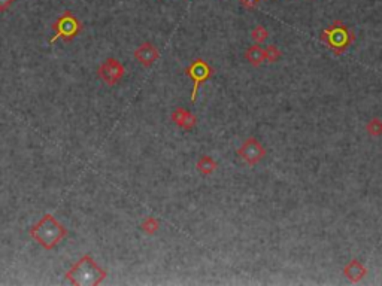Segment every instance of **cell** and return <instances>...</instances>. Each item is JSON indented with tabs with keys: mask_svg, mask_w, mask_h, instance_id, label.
<instances>
[{
	"mask_svg": "<svg viewBox=\"0 0 382 286\" xmlns=\"http://www.w3.org/2000/svg\"><path fill=\"white\" fill-rule=\"evenodd\" d=\"M106 270H103L89 254L81 256L64 274L66 280L75 286H97L106 279Z\"/></svg>",
	"mask_w": 382,
	"mask_h": 286,
	"instance_id": "cell-1",
	"label": "cell"
},
{
	"mask_svg": "<svg viewBox=\"0 0 382 286\" xmlns=\"http://www.w3.org/2000/svg\"><path fill=\"white\" fill-rule=\"evenodd\" d=\"M67 234V228L60 224L51 213L44 215L36 225L30 228V237L39 243L45 251H53L60 241L66 239Z\"/></svg>",
	"mask_w": 382,
	"mask_h": 286,
	"instance_id": "cell-2",
	"label": "cell"
},
{
	"mask_svg": "<svg viewBox=\"0 0 382 286\" xmlns=\"http://www.w3.org/2000/svg\"><path fill=\"white\" fill-rule=\"evenodd\" d=\"M321 41L327 46H330L336 55H339L345 52L346 48L353 44L354 34L342 21H335L321 33Z\"/></svg>",
	"mask_w": 382,
	"mask_h": 286,
	"instance_id": "cell-3",
	"label": "cell"
},
{
	"mask_svg": "<svg viewBox=\"0 0 382 286\" xmlns=\"http://www.w3.org/2000/svg\"><path fill=\"white\" fill-rule=\"evenodd\" d=\"M54 29V36L51 37L49 44H56V41H64V42H72L75 37L82 31V24L81 21L76 18L74 12L71 11H64L61 15L54 21L53 24Z\"/></svg>",
	"mask_w": 382,
	"mask_h": 286,
	"instance_id": "cell-4",
	"label": "cell"
},
{
	"mask_svg": "<svg viewBox=\"0 0 382 286\" xmlns=\"http://www.w3.org/2000/svg\"><path fill=\"white\" fill-rule=\"evenodd\" d=\"M212 67L202 59L191 61V64L185 69V75L193 81V91H191V103H196L199 88L205 84L206 81L212 76Z\"/></svg>",
	"mask_w": 382,
	"mask_h": 286,
	"instance_id": "cell-5",
	"label": "cell"
},
{
	"mask_svg": "<svg viewBox=\"0 0 382 286\" xmlns=\"http://www.w3.org/2000/svg\"><path fill=\"white\" fill-rule=\"evenodd\" d=\"M237 155L239 158L248 164L250 167L257 166L260 164L266 157V149L265 146L262 145V142L255 137H248L242 145L240 148L237 149Z\"/></svg>",
	"mask_w": 382,
	"mask_h": 286,
	"instance_id": "cell-6",
	"label": "cell"
},
{
	"mask_svg": "<svg viewBox=\"0 0 382 286\" xmlns=\"http://www.w3.org/2000/svg\"><path fill=\"white\" fill-rule=\"evenodd\" d=\"M97 75L102 79L103 82L109 87L117 85L118 82L124 78L126 75V67L123 66L121 61L117 59H108L100 64V67L97 69Z\"/></svg>",
	"mask_w": 382,
	"mask_h": 286,
	"instance_id": "cell-7",
	"label": "cell"
},
{
	"mask_svg": "<svg viewBox=\"0 0 382 286\" xmlns=\"http://www.w3.org/2000/svg\"><path fill=\"white\" fill-rule=\"evenodd\" d=\"M134 59L136 61L144 66V67H151L155 61L160 59V51L159 48L151 44V42H144L142 45H139L134 49Z\"/></svg>",
	"mask_w": 382,
	"mask_h": 286,
	"instance_id": "cell-8",
	"label": "cell"
},
{
	"mask_svg": "<svg viewBox=\"0 0 382 286\" xmlns=\"http://www.w3.org/2000/svg\"><path fill=\"white\" fill-rule=\"evenodd\" d=\"M170 120H172V122H173L177 127L182 128V130H185V131H191V130L197 125V117H196L193 112H190V110L184 109V107H177V109L172 112Z\"/></svg>",
	"mask_w": 382,
	"mask_h": 286,
	"instance_id": "cell-9",
	"label": "cell"
},
{
	"mask_svg": "<svg viewBox=\"0 0 382 286\" xmlns=\"http://www.w3.org/2000/svg\"><path fill=\"white\" fill-rule=\"evenodd\" d=\"M343 276L350 280V282H353V283H358V282H361L366 276H368V269H366V265L361 262V261H358V259H351L348 264H345V267H343Z\"/></svg>",
	"mask_w": 382,
	"mask_h": 286,
	"instance_id": "cell-10",
	"label": "cell"
},
{
	"mask_svg": "<svg viewBox=\"0 0 382 286\" xmlns=\"http://www.w3.org/2000/svg\"><path fill=\"white\" fill-rule=\"evenodd\" d=\"M196 168H197V171H199L202 176H211V175H214V173L217 171L218 164H217V161H215L212 157H209V155H202V157L197 160V163H196Z\"/></svg>",
	"mask_w": 382,
	"mask_h": 286,
	"instance_id": "cell-11",
	"label": "cell"
},
{
	"mask_svg": "<svg viewBox=\"0 0 382 286\" xmlns=\"http://www.w3.org/2000/svg\"><path fill=\"white\" fill-rule=\"evenodd\" d=\"M245 59L248 60V63H250L251 66L258 67V66H262V64L265 63V51H263L262 46L254 44V45L250 46V48L247 49Z\"/></svg>",
	"mask_w": 382,
	"mask_h": 286,
	"instance_id": "cell-12",
	"label": "cell"
},
{
	"mask_svg": "<svg viewBox=\"0 0 382 286\" xmlns=\"http://www.w3.org/2000/svg\"><path fill=\"white\" fill-rule=\"evenodd\" d=\"M141 230L148 236H154L160 230V221L155 216H147L141 224Z\"/></svg>",
	"mask_w": 382,
	"mask_h": 286,
	"instance_id": "cell-13",
	"label": "cell"
},
{
	"mask_svg": "<svg viewBox=\"0 0 382 286\" xmlns=\"http://www.w3.org/2000/svg\"><path fill=\"white\" fill-rule=\"evenodd\" d=\"M267 37H269V31H267L265 26H255L252 29V31H251V39L257 45L265 44L266 41H267Z\"/></svg>",
	"mask_w": 382,
	"mask_h": 286,
	"instance_id": "cell-14",
	"label": "cell"
},
{
	"mask_svg": "<svg viewBox=\"0 0 382 286\" xmlns=\"http://www.w3.org/2000/svg\"><path fill=\"white\" fill-rule=\"evenodd\" d=\"M366 131L372 137H381L382 136V120L381 118H372L366 124Z\"/></svg>",
	"mask_w": 382,
	"mask_h": 286,
	"instance_id": "cell-15",
	"label": "cell"
},
{
	"mask_svg": "<svg viewBox=\"0 0 382 286\" xmlns=\"http://www.w3.org/2000/svg\"><path fill=\"white\" fill-rule=\"evenodd\" d=\"M263 51H265V61H269V63H276L282 57V52L276 45L266 46L263 48Z\"/></svg>",
	"mask_w": 382,
	"mask_h": 286,
	"instance_id": "cell-16",
	"label": "cell"
},
{
	"mask_svg": "<svg viewBox=\"0 0 382 286\" xmlns=\"http://www.w3.org/2000/svg\"><path fill=\"white\" fill-rule=\"evenodd\" d=\"M239 2H240V6L248 11H254L260 3V0H239Z\"/></svg>",
	"mask_w": 382,
	"mask_h": 286,
	"instance_id": "cell-17",
	"label": "cell"
},
{
	"mask_svg": "<svg viewBox=\"0 0 382 286\" xmlns=\"http://www.w3.org/2000/svg\"><path fill=\"white\" fill-rule=\"evenodd\" d=\"M16 0H0V12H6Z\"/></svg>",
	"mask_w": 382,
	"mask_h": 286,
	"instance_id": "cell-18",
	"label": "cell"
}]
</instances>
